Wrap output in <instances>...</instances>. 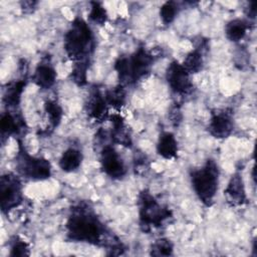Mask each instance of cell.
Masks as SVG:
<instances>
[{"label":"cell","instance_id":"obj_19","mask_svg":"<svg viewBox=\"0 0 257 257\" xmlns=\"http://www.w3.org/2000/svg\"><path fill=\"white\" fill-rule=\"evenodd\" d=\"M0 128L2 138L9 137L17 134L21 130V121L10 112H5L0 119Z\"/></svg>","mask_w":257,"mask_h":257},{"label":"cell","instance_id":"obj_28","mask_svg":"<svg viewBox=\"0 0 257 257\" xmlns=\"http://www.w3.org/2000/svg\"><path fill=\"white\" fill-rule=\"evenodd\" d=\"M246 14L249 18H252V19L255 18V16H256V3L255 2H251L249 4V7L247 8Z\"/></svg>","mask_w":257,"mask_h":257},{"label":"cell","instance_id":"obj_14","mask_svg":"<svg viewBox=\"0 0 257 257\" xmlns=\"http://www.w3.org/2000/svg\"><path fill=\"white\" fill-rule=\"evenodd\" d=\"M111 140H113L114 143L119 144L123 147H131L132 138L122 117L118 114H113L111 116Z\"/></svg>","mask_w":257,"mask_h":257},{"label":"cell","instance_id":"obj_17","mask_svg":"<svg viewBox=\"0 0 257 257\" xmlns=\"http://www.w3.org/2000/svg\"><path fill=\"white\" fill-rule=\"evenodd\" d=\"M25 85V79H18L8 84L3 96V100L7 106H16L19 103Z\"/></svg>","mask_w":257,"mask_h":257},{"label":"cell","instance_id":"obj_16","mask_svg":"<svg viewBox=\"0 0 257 257\" xmlns=\"http://www.w3.org/2000/svg\"><path fill=\"white\" fill-rule=\"evenodd\" d=\"M82 162V154L76 149L70 148L63 152L60 160L59 167L63 172H74L77 170Z\"/></svg>","mask_w":257,"mask_h":257},{"label":"cell","instance_id":"obj_6","mask_svg":"<svg viewBox=\"0 0 257 257\" xmlns=\"http://www.w3.org/2000/svg\"><path fill=\"white\" fill-rule=\"evenodd\" d=\"M16 168L22 176L33 181L45 180L51 176L50 163L46 159L30 156L20 142L16 157Z\"/></svg>","mask_w":257,"mask_h":257},{"label":"cell","instance_id":"obj_20","mask_svg":"<svg viewBox=\"0 0 257 257\" xmlns=\"http://www.w3.org/2000/svg\"><path fill=\"white\" fill-rule=\"evenodd\" d=\"M204 64V56L199 48H196L189 52L183 62V66L187 69L189 73H196L199 72L203 68Z\"/></svg>","mask_w":257,"mask_h":257},{"label":"cell","instance_id":"obj_1","mask_svg":"<svg viewBox=\"0 0 257 257\" xmlns=\"http://www.w3.org/2000/svg\"><path fill=\"white\" fill-rule=\"evenodd\" d=\"M66 233L67 238L71 241L101 245L106 230L87 205H78L71 210L67 219Z\"/></svg>","mask_w":257,"mask_h":257},{"label":"cell","instance_id":"obj_12","mask_svg":"<svg viewBox=\"0 0 257 257\" xmlns=\"http://www.w3.org/2000/svg\"><path fill=\"white\" fill-rule=\"evenodd\" d=\"M227 201L232 206H241L246 202V192L242 177L240 174H234L225 190Z\"/></svg>","mask_w":257,"mask_h":257},{"label":"cell","instance_id":"obj_26","mask_svg":"<svg viewBox=\"0 0 257 257\" xmlns=\"http://www.w3.org/2000/svg\"><path fill=\"white\" fill-rule=\"evenodd\" d=\"M177 12H178L177 4L173 1H168L164 3L160 9V15L165 24H170L171 22H173Z\"/></svg>","mask_w":257,"mask_h":257},{"label":"cell","instance_id":"obj_23","mask_svg":"<svg viewBox=\"0 0 257 257\" xmlns=\"http://www.w3.org/2000/svg\"><path fill=\"white\" fill-rule=\"evenodd\" d=\"M173 243L167 238H161L152 245L151 254L153 256H171L173 255Z\"/></svg>","mask_w":257,"mask_h":257},{"label":"cell","instance_id":"obj_10","mask_svg":"<svg viewBox=\"0 0 257 257\" xmlns=\"http://www.w3.org/2000/svg\"><path fill=\"white\" fill-rule=\"evenodd\" d=\"M209 133L216 139H224L231 135L233 131V120L231 112L221 110L214 113L209 121Z\"/></svg>","mask_w":257,"mask_h":257},{"label":"cell","instance_id":"obj_3","mask_svg":"<svg viewBox=\"0 0 257 257\" xmlns=\"http://www.w3.org/2000/svg\"><path fill=\"white\" fill-rule=\"evenodd\" d=\"M154 57L145 48H139L131 56H120L114 63V69L121 83H135L150 73Z\"/></svg>","mask_w":257,"mask_h":257},{"label":"cell","instance_id":"obj_15","mask_svg":"<svg viewBox=\"0 0 257 257\" xmlns=\"http://www.w3.org/2000/svg\"><path fill=\"white\" fill-rule=\"evenodd\" d=\"M157 152L161 157L167 160L173 159L177 156L178 144L172 133L165 132L160 135L157 145Z\"/></svg>","mask_w":257,"mask_h":257},{"label":"cell","instance_id":"obj_11","mask_svg":"<svg viewBox=\"0 0 257 257\" xmlns=\"http://www.w3.org/2000/svg\"><path fill=\"white\" fill-rule=\"evenodd\" d=\"M107 103L104 99V96L98 89L91 91L88 96L86 103V111L88 115L96 121H103L108 115Z\"/></svg>","mask_w":257,"mask_h":257},{"label":"cell","instance_id":"obj_4","mask_svg":"<svg viewBox=\"0 0 257 257\" xmlns=\"http://www.w3.org/2000/svg\"><path fill=\"white\" fill-rule=\"evenodd\" d=\"M219 169L213 160H208L206 164L191 173L193 189L206 206H211L218 190Z\"/></svg>","mask_w":257,"mask_h":257},{"label":"cell","instance_id":"obj_9","mask_svg":"<svg viewBox=\"0 0 257 257\" xmlns=\"http://www.w3.org/2000/svg\"><path fill=\"white\" fill-rule=\"evenodd\" d=\"M100 166L102 171L112 179H120L125 175L126 169L117 152L110 146H104L100 152Z\"/></svg>","mask_w":257,"mask_h":257},{"label":"cell","instance_id":"obj_22","mask_svg":"<svg viewBox=\"0 0 257 257\" xmlns=\"http://www.w3.org/2000/svg\"><path fill=\"white\" fill-rule=\"evenodd\" d=\"M44 109L47 114L49 125L52 128H55L62 118V109L60 105L54 100H47L44 104Z\"/></svg>","mask_w":257,"mask_h":257},{"label":"cell","instance_id":"obj_21","mask_svg":"<svg viewBox=\"0 0 257 257\" xmlns=\"http://www.w3.org/2000/svg\"><path fill=\"white\" fill-rule=\"evenodd\" d=\"M106 103L112 107L118 108L125 102V90L122 85H117L113 88L106 90L104 94Z\"/></svg>","mask_w":257,"mask_h":257},{"label":"cell","instance_id":"obj_7","mask_svg":"<svg viewBox=\"0 0 257 257\" xmlns=\"http://www.w3.org/2000/svg\"><path fill=\"white\" fill-rule=\"evenodd\" d=\"M0 201L3 212H8L21 203L22 187L17 176L9 173L1 177Z\"/></svg>","mask_w":257,"mask_h":257},{"label":"cell","instance_id":"obj_27","mask_svg":"<svg viewBox=\"0 0 257 257\" xmlns=\"http://www.w3.org/2000/svg\"><path fill=\"white\" fill-rule=\"evenodd\" d=\"M29 255V247L27 243L19 238H15L12 241L10 256H26Z\"/></svg>","mask_w":257,"mask_h":257},{"label":"cell","instance_id":"obj_13","mask_svg":"<svg viewBox=\"0 0 257 257\" xmlns=\"http://www.w3.org/2000/svg\"><path fill=\"white\" fill-rule=\"evenodd\" d=\"M56 80V71L49 62H41L37 65L34 74L33 81L40 88H50Z\"/></svg>","mask_w":257,"mask_h":257},{"label":"cell","instance_id":"obj_18","mask_svg":"<svg viewBox=\"0 0 257 257\" xmlns=\"http://www.w3.org/2000/svg\"><path fill=\"white\" fill-rule=\"evenodd\" d=\"M248 29L247 23L242 19H233L229 21L225 27L226 37L233 42H237L244 38Z\"/></svg>","mask_w":257,"mask_h":257},{"label":"cell","instance_id":"obj_25","mask_svg":"<svg viewBox=\"0 0 257 257\" xmlns=\"http://www.w3.org/2000/svg\"><path fill=\"white\" fill-rule=\"evenodd\" d=\"M88 68V61L75 62L71 71L72 80L78 85H84L86 83V71Z\"/></svg>","mask_w":257,"mask_h":257},{"label":"cell","instance_id":"obj_8","mask_svg":"<svg viewBox=\"0 0 257 257\" xmlns=\"http://www.w3.org/2000/svg\"><path fill=\"white\" fill-rule=\"evenodd\" d=\"M166 78L171 89L178 94H187L192 90L190 73L178 61H172L166 71Z\"/></svg>","mask_w":257,"mask_h":257},{"label":"cell","instance_id":"obj_5","mask_svg":"<svg viewBox=\"0 0 257 257\" xmlns=\"http://www.w3.org/2000/svg\"><path fill=\"white\" fill-rule=\"evenodd\" d=\"M171 211L163 207L155 197L147 190L139 196V216L140 224L144 231H149L152 227H160L171 217Z\"/></svg>","mask_w":257,"mask_h":257},{"label":"cell","instance_id":"obj_24","mask_svg":"<svg viewBox=\"0 0 257 257\" xmlns=\"http://www.w3.org/2000/svg\"><path fill=\"white\" fill-rule=\"evenodd\" d=\"M89 19L98 25H102L106 22L107 19V13L105 8L102 6L100 2H91L90 11L88 14Z\"/></svg>","mask_w":257,"mask_h":257},{"label":"cell","instance_id":"obj_2","mask_svg":"<svg viewBox=\"0 0 257 257\" xmlns=\"http://www.w3.org/2000/svg\"><path fill=\"white\" fill-rule=\"evenodd\" d=\"M93 47V34L89 26L81 18H75L64 36L66 54L75 62L88 61Z\"/></svg>","mask_w":257,"mask_h":257}]
</instances>
